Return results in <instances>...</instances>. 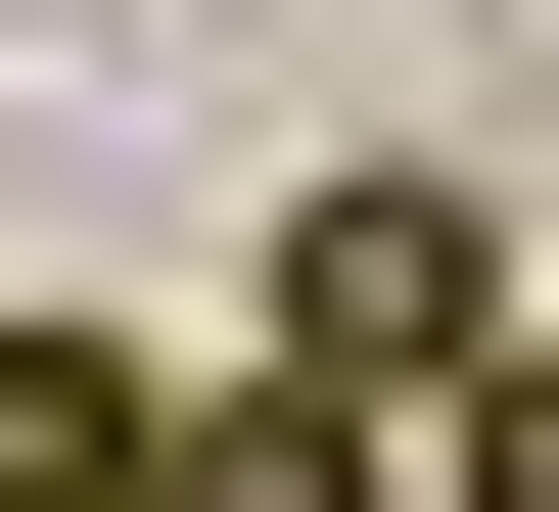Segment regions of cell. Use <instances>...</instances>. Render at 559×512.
I'll list each match as a JSON object with an SVG mask.
<instances>
[{
    "instance_id": "obj_1",
    "label": "cell",
    "mask_w": 559,
    "mask_h": 512,
    "mask_svg": "<svg viewBox=\"0 0 559 512\" xmlns=\"http://www.w3.org/2000/svg\"><path fill=\"white\" fill-rule=\"evenodd\" d=\"M280 373H373V419H513V234H466L419 140H326V187H280Z\"/></svg>"
},
{
    "instance_id": "obj_2",
    "label": "cell",
    "mask_w": 559,
    "mask_h": 512,
    "mask_svg": "<svg viewBox=\"0 0 559 512\" xmlns=\"http://www.w3.org/2000/svg\"><path fill=\"white\" fill-rule=\"evenodd\" d=\"M140 512H419V419H373V373H280V326H234V373H140Z\"/></svg>"
},
{
    "instance_id": "obj_3",
    "label": "cell",
    "mask_w": 559,
    "mask_h": 512,
    "mask_svg": "<svg viewBox=\"0 0 559 512\" xmlns=\"http://www.w3.org/2000/svg\"><path fill=\"white\" fill-rule=\"evenodd\" d=\"M0 512H140V326H0Z\"/></svg>"
}]
</instances>
